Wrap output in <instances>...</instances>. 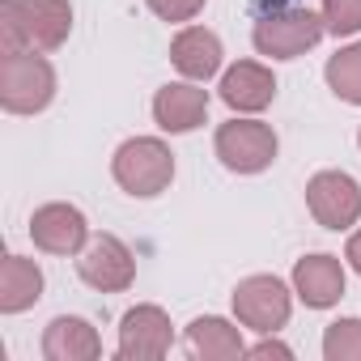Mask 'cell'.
Listing matches in <instances>:
<instances>
[{
	"label": "cell",
	"instance_id": "1",
	"mask_svg": "<svg viewBox=\"0 0 361 361\" xmlns=\"http://www.w3.org/2000/svg\"><path fill=\"white\" fill-rule=\"evenodd\" d=\"M73 30V5L68 0H5L0 5V43L30 47V51H56L68 43Z\"/></svg>",
	"mask_w": 361,
	"mask_h": 361
},
{
	"label": "cell",
	"instance_id": "2",
	"mask_svg": "<svg viewBox=\"0 0 361 361\" xmlns=\"http://www.w3.org/2000/svg\"><path fill=\"white\" fill-rule=\"evenodd\" d=\"M327 35L323 13H310L298 0H276L272 9H264L251 26V43L259 56L272 60H298L310 47H319V39Z\"/></svg>",
	"mask_w": 361,
	"mask_h": 361
},
{
	"label": "cell",
	"instance_id": "3",
	"mask_svg": "<svg viewBox=\"0 0 361 361\" xmlns=\"http://www.w3.org/2000/svg\"><path fill=\"white\" fill-rule=\"evenodd\" d=\"M56 98V68L30 51V47H9L0 56V106L9 115H39Z\"/></svg>",
	"mask_w": 361,
	"mask_h": 361
},
{
	"label": "cell",
	"instance_id": "4",
	"mask_svg": "<svg viewBox=\"0 0 361 361\" xmlns=\"http://www.w3.org/2000/svg\"><path fill=\"white\" fill-rule=\"evenodd\" d=\"M111 174H115V183L128 196L153 200V196H161L170 188V178H174V153L157 136H132V140H123L115 149Z\"/></svg>",
	"mask_w": 361,
	"mask_h": 361
},
{
	"label": "cell",
	"instance_id": "5",
	"mask_svg": "<svg viewBox=\"0 0 361 361\" xmlns=\"http://www.w3.org/2000/svg\"><path fill=\"white\" fill-rule=\"evenodd\" d=\"M213 149H217V157H221L226 170H234V174H259V170H268L276 161L281 140L259 119H230V123L217 128Z\"/></svg>",
	"mask_w": 361,
	"mask_h": 361
},
{
	"label": "cell",
	"instance_id": "6",
	"mask_svg": "<svg viewBox=\"0 0 361 361\" xmlns=\"http://www.w3.org/2000/svg\"><path fill=\"white\" fill-rule=\"evenodd\" d=\"M234 314H238L243 327H251V331H259V336H272V331H281V327L289 323V314H293V293H289L285 281H276V276H268V272L247 276V281H238V289H234Z\"/></svg>",
	"mask_w": 361,
	"mask_h": 361
},
{
	"label": "cell",
	"instance_id": "7",
	"mask_svg": "<svg viewBox=\"0 0 361 361\" xmlns=\"http://www.w3.org/2000/svg\"><path fill=\"white\" fill-rule=\"evenodd\" d=\"M306 209L323 230H348L361 221V183L344 170H319L306 183Z\"/></svg>",
	"mask_w": 361,
	"mask_h": 361
},
{
	"label": "cell",
	"instance_id": "8",
	"mask_svg": "<svg viewBox=\"0 0 361 361\" xmlns=\"http://www.w3.org/2000/svg\"><path fill=\"white\" fill-rule=\"evenodd\" d=\"M77 272L98 293H123L136 281V259H132L128 243H119L115 234H94L77 259Z\"/></svg>",
	"mask_w": 361,
	"mask_h": 361
},
{
	"label": "cell",
	"instance_id": "9",
	"mask_svg": "<svg viewBox=\"0 0 361 361\" xmlns=\"http://www.w3.org/2000/svg\"><path fill=\"white\" fill-rule=\"evenodd\" d=\"M170 340H174L170 314L161 306L145 302V306H132L119 319V344H115V353L123 361H157V357L170 353Z\"/></svg>",
	"mask_w": 361,
	"mask_h": 361
},
{
	"label": "cell",
	"instance_id": "10",
	"mask_svg": "<svg viewBox=\"0 0 361 361\" xmlns=\"http://www.w3.org/2000/svg\"><path fill=\"white\" fill-rule=\"evenodd\" d=\"M30 238L39 251L47 255H81L85 243H90V226H85V213L77 204H43L35 209L30 217Z\"/></svg>",
	"mask_w": 361,
	"mask_h": 361
},
{
	"label": "cell",
	"instance_id": "11",
	"mask_svg": "<svg viewBox=\"0 0 361 361\" xmlns=\"http://www.w3.org/2000/svg\"><path fill=\"white\" fill-rule=\"evenodd\" d=\"M204 115H209V90H200L196 81H170L153 94V119L170 136L196 132Z\"/></svg>",
	"mask_w": 361,
	"mask_h": 361
},
{
	"label": "cell",
	"instance_id": "12",
	"mask_svg": "<svg viewBox=\"0 0 361 361\" xmlns=\"http://www.w3.org/2000/svg\"><path fill=\"white\" fill-rule=\"evenodd\" d=\"M293 293L310 310H327L344 298V264L336 255H302L293 264Z\"/></svg>",
	"mask_w": 361,
	"mask_h": 361
},
{
	"label": "cell",
	"instance_id": "13",
	"mask_svg": "<svg viewBox=\"0 0 361 361\" xmlns=\"http://www.w3.org/2000/svg\"><path fill=\"white\" fill-rule=\"evenodd\" d=\"M276 98V77L272 68L255 64V60H238L234 68H226L221 77V102L230 111H243V115H259L264 106H272Z\"/></svg>",
	"mask_w": 361,
	"mask_h": 361
},
{
	"label": "cell",
	"instance_id": "14",
	"mask_svg": "<svg viewBox=\"0 0 361 361\" xmlns=\"http://www.w3.org/2000/svg\"><path fill=\"white\" fill-rule=\"evenodd\" d=\"M221 39L204 26H188V30H178L174 43H170V64L183 73L188 81H209L217 77L221 68Z\"/></svg>",
	"mask_w": 361,
	"mask_h": 361
},
{
	"label": "cell",
	"instance_id": "15",
	"mask_svg": "<svg viewBox=\"0 0 361 361\" xmlns=\"http://www.w3.org/2000/svg\"><path fill=\"white\" fill-rule=\"evenodd\" d=\"M43 357L47 361H94V357H102V340L85 319L60 314L43 331Z\"/></svg>",
	"mask_w": 361,
	"mask_h": 361
},
{
	"label": "cell",
	"instance_id": "16",
	"mask_svg": "<svg viewBox=\"0 0 361 361\" xmlns=\"http://www.w3.org/2000/svg\"><path fill=\"white\" fill-rule=\"evenodd\" d=\"M43 298V268L26 255H5L0 264V310L22 314Z\"/></svg>",
	"mask_w": 361,
	"mask_h": 361
},
{
	"label": "cell",
	"instance_id": "17",
	"mask_svg": "<svg viewBox=\"0 0 361 361\" xmlns=\"http://www.w3.org/2000/svg\"><path fill=\"white\" fill-rule=\"evenodd\" d=\"M188 353L204 357V361H234V357H247V344H243V331L230 319L204 314L188 327Z\"/></svg>",
	"mask_w": 361,
	"mask_h": 361
},
{
	"label": "cell",
	"instance_id": "18",
	"mask_svg": "<svg viewBox=\"0 0 361 361\" xmlns=\"http://www.w3.org/2000/svg\"><path fill=\"white\" fill-rule=\"evenodd\" d=\"M323 77H327V85H331V94H336L340 102L361 106V43L340 47V51L327 60Z\"/></svg>",
	"mask_w": 361,
	"mask_h": 361
},
{
	"label": "cell",
	"instance_id": "19",
	"mask_svg": "<svg viewBox=\"0 0 361 361\" xmlns=\"http://www.w3.org/2000/svg\"><path fill=\"white\" fill-rule=\"evenodd\" d=\"M327 361H361V319H336L323 331Z\"/></svg>",
	"mask_w": 361,
	"mask_h": 361
},
{
	"label": "cell",
	"instance_id": "20",
	"mask_svg": "<svg viewBox=\"0 0 361 361\" xmlns=\"http://www.w3.org/2000/svg\"><path fill=\"white\" fill-rule=\"evenodd\" d=\"M327 35H361V0H323Z\"/></svg>",
	"mask_w": 361,
	"mask_h": 361
},
{
	"label": "cell",
	"instance_id": "21",
	"mask_svg": "<svg viewBox=\"0 0 361 361\" xmlns=\"http://www.w3.org/2000/svg\"><path fill=\"white\" fill-rule=\"evenodd\" d=\"M145 5L161 18V22H192L209 0H145Z\"/></svg>",
	"mask_w": 361,
	"mask_h": 361
},
{
	"label": "cell",
	"instance_id": "22",
	"mask_svg": "<svg viewBox=\"0 0 361 361\" xmlns=\"http://www.w3.org/2000/svg\"><path fill=\"white\" fill-rule=\"evenodd\" d=\"M247 357H293V348L281 340H259L255 348H247Z\"/></svg>",
	"mask_w": 361,
	"mask_h": 361
},
{
	"label": "cell",
	"instance_id": "23",
	"mask_svg": "<svg viewBox=\"0 0 361 361\" xmlns=\"http://www.w3.org/2000/svg\"><path fill=\"white\" fill-rule=\"evenodd\" d=\"M344 259H348V264H353V272L361 276V230L348 238V247H344Z\"/></svg>",
	"mask_w": 361,
	"mask_h": 361
},
{
	"label": "cell",
	"instance_id": "24",
	"mask_svg": "<svg viewBox=\"0 0 361 361\" xmlns=\"http://www.w3.org/2000/svg\"><path fill=\"white\" fill-rule=\"evenodd\" d=\"M357 145H361V132H357Z\"/></svg>",
	"mask_w": 361,
	"mask_h": 361
}]
</instances>
